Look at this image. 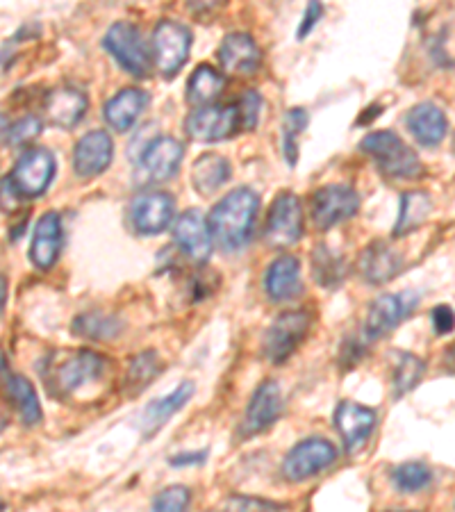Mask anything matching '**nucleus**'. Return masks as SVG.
<instances>
[{"mask_svg":"<svg viewBox=\"0 0 455 512\" xmlns=\"http://www.w3.org/2000/svg\"><path fill=\"white\" fill-rule=\"evenodd\" d=\"M194 392H196L194 383L185 381V383H180L171 394L153 401L151 406L144 410V415H142V431H144V435L151 437L153 433L160 431V428L167 424V421L173 415H176V412H180L182 408H185V403L192 399Z\"/></svg>","mask_w":455,"mask_h":512,"instance_id":"26","label":"nucleus"},{"mask_svg":"<svg viewBox=\"0 0 455 512\" xmlns=\"http://www.w3.org/2000/svg\"><path fill=\"white\" fill-rule=\"evenodd\" d=\"M114 158V142L105 130H91L82 135L73 151V169L80 178H96L107 171Z\"/></svg>","mask_w":455,"mask_h":512,"instance_id":"14","label":"nucleus"},{"mask_svg":"<svg viewBox=\"0 0 455 512\" xmlns=\"http://www.w3.org/2000/svg\"><path fill=\"white\" fill-rule=\"evenodd\" d=\"M187 135L194 139V142L212 144V142H223V139L233 137L239 132V110L237 105H208L198 107L192 114H189L185 121Z\"/></svg>","mask_w":455,"mask_h":512,"instance_id":"9","label":"nucleus"},{"mask_svg":"<svg viewBox=\"0 0 455 512\" xmlns=\"http://www.w3.org/2000/svg\"><path fill=\"white\" fill-rule=\"evenodd\" d=\"M260 210V196L248 187L233 189L228 196L214 205L210 212L208 228L212 239H217L221 249L239 251L251 239L255 217Z\"/></svg>","mask_w":455,"mask_h":512,"instance_id":"1","label":"nucleus"},{"mask_svg":"<svg viewBox=\"0 0 455 512\" xmlns=\"http://www.w3.org/2000/svg\"><path fill=\"white\" fill-rule=\"evenodd\" d=\"M192 30L178 21L164 19L153 30V66L164 78H173L187 64L192 51Z\"/></svg>","mask_w":455,"mask_h":512,"instance_id":"5","label":"nucleus"},{"mask_svg":"<svg viewBox=\"0 0 455 512\" xmlns=\"http://www.w3.org/2000/svg\"><path fill=\"white\" fill-rule=\"evenodd\" d=\"M173 239L187 260L194 264L208 262L212 253V235L201 210H187L173 221Z\"/></svg>","mask_w":455,"mask_h":512,"instance_id":"13","label":"nucleus"},{"mask_svg":"<svg viewBox=\"0 0 455 512\" xmlns=\"http://www.w3.org/2000/svg\"><path fill=\"white\" fill-rule=\"evenodd\" d=\"M39 135H41V119L35 117V114H28V117H21L19 121H10L5 144L23 146V144H30L32 139H37Z\"/></svg>","mask_w":455,"mask_h":512,"instance_id":"37","label":"nucleus"},{"mask_svg":"<svg viewBox=\"0 0 455 512\" xmlns=\"http://www.w3.org/2000/svg\"><path fill=\"white\" fill-rule=\"evenodd\" d=\"M217 57L223 71L239 78L253 76L262 64L260 46L246 32H233V35L223 37Z\"/></svg>","mask_w":455,"mask_h":512,"instance_id":"15","label":"nucleus"},{"mask_svg":"<svg viewBox=\"0 0 455 512\" xmlns=\"http://www.w3.org/2000/svg\"><path fill=\"white\" fill-rule=\"evenodd\" d=\"M264 287L273 301L285 303L299 299L303 292L301 283V262L294 255H283L276 262H271L264 276Z\"/></svg>","mask_w":455,"mask_h":512,"instance_id":"22","label":"nucleus"},{"mask_svg":"<svg viewBox=\"0 0 455 512\" xmlns=\"http://www.w3.org/2000/svg\"><path fill=\"white\" fill-rule=\"evenodd\" d=\"M337 460V449L328 440L310 437L287 453L283 462V474L287 481L301 483L328 469Z\"/></svg>","mask_w":455,"mask_h":512,"instance_id":"11","label":"nucleus"},{"mask_svg":"<svg viewBox=\"0 0 455 512\" xmlns=\"http://www.w3.org/2000/svg\"><path fill=\"white\" fill-rule=\"evenodd\" d=\"M433 328L437 335H446L453 330V310L449 305H437L433 310Z\"/></svg>","mask_w":455,"mask_h":512,"instance_id":"42","label":"nucleus"},{"mask_svg":"<svg viewBox=\"0 0 455 512\" xmlns=\"http://www.w3.org/2000/svg\"><path fill=\"white\" fill-rule=\"evenodd\" d=\"M303 235V205L301 198L292 192H283L273 198L264 237L273 249H289Z\"/></svg>","mask_w":455,"mask_h":512,"instance_id":"6","label":"nucleus"},{"mask_svg":"<svg viewBox=\"0 0 455 512\" xmlns=\"http://www.w3.org/2000/svg\"><path fill=\"white\" fill-rule=\"evenodd\" d=\"M176 198L169 192H144L130 205V224L139 235H160L171 226Z\"/></svg>","mask_w":455,"mask_h":512,"instance_id":"12","label":"nucleus"},{"mask_svg":"<svg viewBox=\"0 0 455 512\" xmlns=\"http://www.w3.org/2000/svg\"><path fill=\"white\" fill-rule=\"evenodd\" d=\"M205 458H208V451H198V453H180V456L171 458L173 467H185V465H203Z\"/></svg>","mask_w":455,"mask_h":512,"instance_id":"44","label":"nucleus"},{"mask_svg":"<svg viewBox=\"0 0 455 512\" xmlns=\"http://www.w3.org/2000/svg\"><path fill=\"white\" fill-rule=\"evenodd\" d=\"M57 171L55 155L48 148H28L14 164L10 183L16 194L37 198L51 187Z\"/></svg>","mask_w":455,"mask_h":512,"instance_id":"7","label":"nucleus"},{"mask_svg":"<svg viewBox=\"0 0 455 512\" xmlns=\"http://www.w3.org/2000/svg\"><path fill=\"white\" fill-rule=\"evenodd\" d=\"M276 510H283V506H280V503H271L255 497H230L221 508V512H276Z\"/></svg>","mask_w":455,"mask_h":512,"instance_id":"40","label":"nucleus"},{"mask_svg":"<svg viewBox=\"0 0 455 512\" xmlns=\"http://www.w3.org/2000/svg\"><path fill=\"white\" fill-rule=\"evenodd\" d=\"M392 478L401 492H419L430 483L433 474H430L424 462H405V465L394 469Z\"/></svg>","mask_w":455,"mask_h":512,"instance_id":"36","label":"nucleus"},{"mask_svg":"<svg viewBox=\"0 0 455 512\" xmlns=\"http://www.w3.org/2000/svg\"><path fill=\"white\" fill-rule=\"evenodd\" d=\"M73 333L87 337V340L107 342L123 333V321L114 315H105V312H85L73 321Z\"/></svg>","mask_w":455,"mask_h":512,"instance_id":"31","label":"nucleus"},{"mask_svg":"<svg viewBox=\"0 0 455 512\" xmlns=\"http://www.w3.org/2000/svg\"><path fill=\"white\" fill-rule=\"evenodd\" d=\"M430 214H433V198L426 192H408L401 196V212L399 221L394 226V237H403L415 233L428 221Z\"/></svg>","mask_w":455,"mask_h":512,"instance_id":"29","label":"nucleus"},{"mask_svg":"<svg viewBox=\"0 0 455 512\" xmlns=\"http://www.w3.org/2000/svg\"><path fill=\"white\" fill-rule=\"evenodd\" d=\"M321 14H324V7H321L319 3H310L308 7H305L303 21H301V26H299V30H296V39H299V41H303L305 37H308V35H310V32L314 30V26H317V23H319V19H321Z\"/></svg>","mask_w":455,"mask_h":512,"instance_id":"41","label":"nucleus"},{"mask_svg":"<svg viewBox=\"0 0 455 512\" xmlns=\"http://www.w3.org/2000/svg\"><path fill=\"white\" fill-rule=\"evenodd\" d=\"M5 301H7V280L3 274H0V310L5 308Z\"/></svg>","mask_w":455,"mask_h":512,"instance_id":"46","label":"nucleus"},{"mask_svg":"<svg viewBox=\"0 0 455 512\" xmlns=\"http://www.w3.org/2000/svg\"><path fill=\"white\" fill-rule=\"evenodd\" d=\"M283 392H280L278 383L267 381L262 383L258 390H255L251 403H248L244 424H242V435L251 437L262 431H267L273 424H276L280 412H283Z\"/></svg>","mask_w":455,"mask_h":512,"instance_id":"16","label":"nucleus"},{"mask_svg":"<svg viewBox=\"0 0 455 512\" xmlns=\"http://www.w3.org/2000/svg\"><path fill=\"white\" fill-rule=\"evenodd\" d=\"M19 194H16V189L12 187L10 178L3 180V187H0V208L12 212L16 208V201H19Z\"/></svg>","mask_w":455,"mask_h":512,"instance_id":"43","label":"nucleus"},{"mask_svg":"<svg viewBox=\"0 0 455 512\" xmlns=\"http://www.w3.org/2000/svg\"><path fill=\"white\" fill-rule=\"evenodd\" d=\"M376 412L371 408H364L360 403L342 401L335 410V428L342 435L346 449L351 453L360 451L364 442L369 440V435L376 428Z\"/></svg>","mask_w":455,"mask_h":512,"instance_id":"17","label":"nucleus"},{"mask_svg":"<svg viewBox=\"0 0 455 512\" xmlns=\"http://www.w3.org/2000/svg\"><path fill=\"white\" fill-rule=\"evenodd\" d=\"M235 105L239 110V128L253 130L258 126L260 110H262V98L258 92H244Z\"/></svg>","mask_w":455,"mask_h":512,"instance_id":"39","label":"nucleus"},{"mask_svg":"<svg viewBox=\"0 0 455 512\" xmlns=\"http://www.w3.org/2000/svg\"><path fill=\"white\" fill-rule=\"evenodd\" d=\"M412 310L405 296L399 294H383L369 305L367 324H364V333L369 340H380V337L390 335L392 330L401 324L403 317Z\"/></svg>","mask_w":455,"mask_h":512,"instance_id":"21","label":"nucleus"},{"mask_svg":"<svg viewBox=\"0 0 455 512\" xmlns=\"http://www.w3.org/2000/svg\"><path fill=\"white\" fill-rule=\"evenodd\" d=\"M62 253V221L57 212L41 214L30 246V260L37 269H51Z\"/></svg>","mask_w":455,"mask_h":512,"instance_id":"19","label":"nucleus"},{"mask_svg":"<svg viewBox=\"0 0 455 512\" xmlns=\"http://www.w3.org/2000/svg\"><path fill=\"white\" fill-rule=\"evenodd\" d=\"M107 358L94 351H71L64 355H55V362L46 369V383L60 399H73L82 390L94 383H101L107 374Z\"/></svg>","mask_w":455,"mask_h":512,"instance_id":"2","label":"nucleus"},{"mask_svg":"<svg viewBox=\"0 0 455 512\" xmlns=\"http://www.w3.org/2000/svg\"><path fill=\"white\" fill-rule=\"evenodd\" d=\"M230 173H233V169H230V162L223 158V155L203 153L201 158L194 162L189 178H192V185L198 194L212 196L228 183Z\"/></svg>","mask_w":455,"mask_h":512,"instance_id":"27","label":"nucleus"},{"mask_svg":"<svg viewBox=\"0 0 455 512\" xmlns=\"http://www.w3.org/2000/svg\"><path fill=\"white\" fill-rule=\"evenodd\" d=\"M7 128H10V119H7L5 114H0V144H5Z\"/></svg>","mask_w":455,"mask_h":512,"instance_id":"45","label":"nucleus"},{"mask_svg":"<svg viewBox=\"0 0 455 512\" xmlns=\"http://www.w3.org/2000/svg\"><path fill=\"white\" fill-rule=\"evenodd\" d=\"M223 87H226V78L210 64L196 66L192 78L187 82V101L198 107L214 105V101L221 96Z\"/></svg>","mask_w":455,"mask_h":512,"instance_id":"28","label":"nucleus"},{"mask_svg":"<svg viewBox=\"0 0 455 512\" xmlns=\"http://www.w3.org/2000/svg\"><path fill=\"white\" fill-rule=\"evenodd\" d=\"M7 426V412L3 410V406H0V431Z\"/></svg>","mask_w":455,"mask_h":512,"instance_id":"47","label":"nucleus"},{"mask_svg":"<svg viewBox=\"0 0 455 512\" xmlns=\"http://www.w3.org/2000/svg\"><path fill=\"white\" fill-rule=\"evenodd\" d=\"M5 510V503L3 501H0V512H3Z\"/></svg>","mask_w":455,"mask_h":512,"instance_id":"48","label":"nucleus"},{"mask_svg":"<svg viewBox=\"0 0 455 512\" xmlns=\"http://www.w3.org/2000/svg\"><path fill=\"white\" fill-rule=\"evenodd\" d=\"M403 267L401 255L396 253L387 242H374L360 255V274L371 285L390 283L392 278L399 276Z\"/></svg>","mask_w":455,"mask_h":512,"instance_id":"23","label":"nucleus"},{"mask_svg":"<svg viewBox=\"0 0 455 512\" xmlns=\"http://www.w3.org/2000/svg\"><path fill=\"white\" fill-rule=\"evenodd\" d=\"M192 494L185 485H173L157 494L153 501V512H187Z\"/></svg>","mask_w":455,"mask_h":512,"instance_id":"38","label":"nucleus"},{"mask_svg":"<svg viewBox=\"0 0 455 512\" xmlns=\"http://www.w3.org/2000/svg\"><path fill=\"white\" fill-rule=\"evenodd\" d=\"M182 158H185V148H182L178 139L157 137L142 153V169L155 183H164V180L176 176Z\"/></svg>","mask_w":455,"mask_h":512,"instance_id":"18","label":"nucleus"},{"mask_svg":"<svg viewBox=\"0 0 455 512\" xmlns=\"http://www.w3.org/2000/svg\"><path fill=\"white\" fill-rule=\"evenodd\" d=\"M408 128L415 135L421 146H440L444 142L446 132H449V121H446L444 112L435 103H419L410 110Z\"/></svg>","mask_w":455,"mask_h":512,"instance_id":"24","label":"nucleus"},{"mask_svg":"<svg viewBox=\"0 0 455 512\" xmlns=\"http://www.w3.org/2000/svg\"><path fill=\"white\" fill-rule=\"evenodd\" d=\"M7 394H10V399L14 401L16 410H19L23 424L37 426L41 417H44V412H41L39 396L28 378L19 374L7 378Z\"/></svg>","mask_w":455,"mask_h":512,"instance_id":"30","label":"nucleus"},{"mask_svg":"<svg viewBox=\"0 0 455 512\" xmlns=\"http://www.w3.org/2000/svg\"><path fill=\"white\" fill-rule=\"evenodd\" d=\"M162 360L160 355L155 351H142L135 358L130 360V367H128V376H126V385L130 394H139L144 392L148 385H151L157 376L162 374Z\"/></svg>","mask_w":455,"mask_h":512,"instance_id":"32","label":"nucleus"},{"mask_svg":"<svg viewBox=\"0 0 455 512\" xmlns=\"http://www.w3.org/2000/svg\"><path fill=\"white\" fill-rule=\"evenodd\" d=\"M360 210V194L349 185H326L312 196V219L319 230H328L351 219Z\"/></svg>","mask_w":455,"mask_h":512,"instance_id":"10","label":"nucleus"},{"mask_svg":"<svg viewBox=\"0 0 455 512\" xmlns=\"http://www.w3.org/2000/svg\"><path fill=\"white\" fill-rule=\"evenodd\" d=\"M426 365L424 360L417 358L412 353H401L399 362L394 367V387H396V396H403L405 392L415 390L417 383L424 376Z\"/></svg>","mask_w":455,"mask_h":512,"instance_id":"35","label":"nucleus"},{"mask_svg":"<svg viewBox=\"0 0 455 512\" xmlns=\"http://www.w3.org/2000/svg\"><path fill=\"white\" fill-rule=\"evenodd\" d=\"M89 101L87 96L71 87H57L44 101V112L48 123H53L57 128L69 130L85 119Z\"/></svg>","mask_w":455,"mask_h":512,"instance_id":"20","label":"nucleus"},{"mask_svg":"<svg viewBox=\"0 0 455 512\" xmlns=\"http://www.w3.org/2000/svg\"><path fill=\"white\" fill-rule=\"evenodd\" d=\"M312 269L317 283L324 287H335L344 280L346 276V264L344 260L335 255L328 246H317L312 253Z\"/></svg>","mask_w":455,"mask_h":512,"instance_id":"33","label":"nucleus"},{"mask_svg":"<svg viewBox=\"0 0 455 512\" xmlns=\"http://www.w3.org/2000/svg\"><path fill=\"white\" fill-rule=\"evenodd\" d=\"M360 148L390 178H417L424 173L419 155L392 130L369 132L360 142Z\"/></svg>","mask_w":455,"mask_h":512,"instance_id":"3","label":"nucleus"},{"mask_svg":"<svg viewBox=\"0 0 455 512\" xmlns=\"http://www.w3.org/2000/svg\"><path fill=\"white\" fill-rule=\"evenodd\" d=\"M308 112L303 107H292L283 119V153L289 162V167H296L299 160V137L308 128Z\"/></svg>","mask_w":455,"mask_h":512,"instance_id":"34","label":"nucleus"},{"mask_svg":"<svg viewBox=\"0 0 455 512\" xmlns=\"http://www.w3.org/2000/svg\"><path fill=\"white\" fill-rule=\"evenodd\" d=\"M148 105L146 92L137 87H126L121 89L117 96H112L105 105V121L107 126L114 128L117 132H128L135 126L137 119L142 117V112Z\"/></svg>","mask_w":455,"mask_h":512,"instance_id":"25","label":"nucleus"},{"mask_svg":"<svg viewBox=\"0 0 455 512\" xmlns=\"http://www.w3.org/2000/svg\"><path fill=\"white\" fill-rule=\"evenodd\" d=\"M310 330V315L301 310H292L280 315L269 326L264 335V355L273 365H283L299 349V344L305 340Z\"/></svg>","mask_w":455,"mask_h":512,"instance_id":"8","label":"nucleus"},{"mask_svg":"<svg viewBox=\"0 0 455 512\" xmlns=\"http://www.w3.org/2000/svg\"><path fill=\"white\" fill-rule=\"evenodd\" d=\"M105 51L110 53L123 71H128L135 78H148L153 69L151 53L142 39V32L130 21H119L105 32L103 39Z\"/></svg>","mask_w":455,"mask_h":512,"instance_id":"4","label":"nucleus"}]
</instances>
